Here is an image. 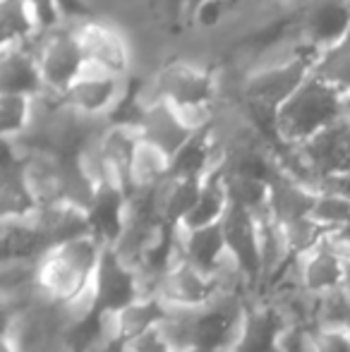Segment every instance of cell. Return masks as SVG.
<instances>
[{
	"label": "cell",
	"instance_id": "23",
	"mask_svg": "<svg viewBox=\"0 0 350 352\" xmlns=\"http://www.w3.org/2000/svg\"><path fill=\"white\" fill-rule=\"evenodd\" d=\"M223 180L233 206H240L254 216L269 211V180L250 175H228V173H223Z\"/></svg>",
	"mask_w": 350,
	"mask_h": 352
},
{
	"label": "cell",
	"instance_id": "17",
	"mask_svg": "<svg viewBox=\"0 0 350 352\" xmlns=\"http://www.w3.org/2000/svg\"><path fill=\"white\" fill-rule=\"evenodd\" d=\"M34 221H36V228L48 250L56 245H65L70 240H77V237L94 235L89 213L80 209V206L67 204V201H56V204L41 206L34 213Z\"/></svg>",
	"mask_w": 350,
	"mask_h": 352
},
{
	"label": "cell",
	"instance_id": "2",
	"mask_svg": "<svg viewBox=\"0 0 350 352\" xmlns=\"http://www.w3.org/2000/svg\"><path fill=\"white\" fill-rule=\"evenodd\" d=\"M106 250L96 235H85L65 245H56L39 259L36 285L46 300L63 305L77 297L91 283Z\"/></svg>",
	"mask_w": 350,
	"mask_h": 352
},
{
	"label": "cell",
	"instance_id": "20",
	"mask_svg": "<svg viewBox=\"0 0 350 352\" xmlns=\"http://www.w3.org/2000/svg\"><path fill=\"white\" fill-rule=\"evenodd\" d=\"M3 261L12 259H41L48 252L34 216L29 218H3Z\"/></svg>",
	"mask_w": 350,
	"mask_h": 352
},
{
	"label": "cell",
	"instance_id": "15",
	"mask_svg": "<svg viewBox=\"0 0 350 352\" xmlns=\"http://www.w3.org/2000/svg\"><path fill=\"white\" fill-rule=\"evenodd\" d=\"M43 77L39 70L36 53L32 43H14L3 46L0 56V94H17V96L36 98L43 94Z\"/></svg>",
	"mask_w": 350,
	"mask_h": 352
},
{
	"label": "cell",
	"instance_id": "31",
	"mask_svg": "<svg viewBox=\"0 0 350 352\" xmlns=\"http://www.w3.org/2000/svg\"><path fill=\"white\" fill-rule=\"evenodd\" d=\"M322 190H331L336 192V195L346 197L350 201V173H343V175H336V177H329V180H324ZM319 190V192H322Z\"/></svg>",
	"mask_w": 350,
	"mask_h": 352
},
{
	"label": "cell",
	"instance_id": "19",
	"mask_svg": "<svg viewBox=\"0 0 350 352\" xmlns=\"http://www.w3.org/2000/svg\"><path fill=\"white\" fill-rule=\"evenodd\" d=\"M228 206L230 199H228V190H226L223 168H221V170L211 173L204 180V187H201V195L197 199L195 209L187 213V218L177 228H182V230H199V228L216 226V223L223 221Z\"/></svg>",
	"mask_w": 350,
	"mask_h": 352
},
{
	"label": "cell",
	"instance_id": "16",
	"mask_svg": "<svg viewBox=\"0 0 350 352\" xmlns=\"http://www.w3.org/2000/svg\"><path fill=\"white\" fill-rule=\"evenodd\" d=\"M317 195V190L281 173L274 163V173L269 177V213L276 223L285 226V223L307 218L312 213Z\"/></svg>",
	"mask_w": 350,
	"mask_h": 352
},
{
	"label": "cell",
	"instance_id": "21",
	"mask_svg": "<svg viewBox=\"0 0 350 352\" xmlns=\"http://www.w3.org/2000/svg\"><path fill=\"white\" fill-rule=\"evenodd\" d=\"M204 180H175L168 177L159 187V216L168 228H177L195 209Z\"/></svg>",
	"mask_w": 350,
	"mask_h": 352
},
{
	"label": "cell",
	"instance_id": "25",
	"mask_svg": "<svg viewBox=\"0 0 350 352\" xmlns=\"http://www.w3.org/2000/svg\"><path fill=\"white\" fill-rule=\"evenodd\" d=\"M309 218L327 232H336L350 221V201L331 190H322L314 199Z\"/></svg>",
	"mask_w": 350,
	"mask_h": 352
},
{
	"label": "cell",
	"instance_id": "26",
	"mask_svg": "<svg viewBox=\"0 0 350 352\" xmlns=\"http://www.w3.org/2000/svg\"><path fill=\"white\" fill-rule=\"evenodd\" d=\"M278 226H281V223H278ZM281 230H283V240H285L288 252L293 256L305 254V252L312 250L314 245H319V242H322V237L327 235V230H324V228H319L309 216L300 218V221H293V223H285V226H281Z\"/></svg>",
	"mask_w": 350,
	"mask_h": 352
},
{
	"label": "cell",
	"instance_id": "9",
	"mask_svg": "<svg viewBox=\"0 0 350 352\" xmlns=\"http://www.w3.org/2000/svg\"><path fill=\"white\" fill-rule=\"evenodd\" d=\"M350 32V0H305L300 14V43L324 56Z\"/></svg>",
	"mask_w": 350,
	"mask_h": 352
},
{
	"label": "cell",
	"instance_id": "13",
	"mask_svg": "<svg viewBox=\"0 0 350 352\" xmlns=\"http://www.w3.org/2000/svg\"><path fill=\"white\" fill-rule=\"evenodd\" d=\"M140 135L144 142L154 144L166 156L173 158L187 144V140L195 135V130H190V125L182 120L175 106H171L168 101L151 98V101H146V113L140 125Z\"/></svg>",
	"mask_w": 350,
	"mask_h": 352
},
{
	"label": "cell",
	"instance_id": "8",
	"mask_svg": "<svg viewBox=\"0 0 350 352\" xmlns=\"http://www.w3.org/2000/svg\"><path fill=\"white\" fill-rule=\"evenodd\" d=\"M154 98L168 101L175 108H209L214 106V74L190 63H173L154 79Z\"/></svg>",
	"mask_w": 350,
	"mask_h": 352
},
{
	"label": "cell",
	"instance_id": "18",
	"mask_svg": "<svg viewBox=\"0 0 350 352\" xmlns=\"http://www.w3.org/2000/svg\"><path fill=\"white\" fill-rule=\"evenodd\" d=\"M175 230L180 235L185 259L190 264H195L197 269H201L204 274H214L216 266L228 254V245H226L223 226L221 223L209 228H199V230H182V228H175Z\"/></svg>",
	"mask_w": 350,
	"mask_h": 352
},
{
	"label": "cell",
	"instance_id": "12",
	"mask_svg": "<svg viewBox=\"0 0 350 352\" xmlns=\"http://www.w3.org/2000/svg\"><path fill=\"white\" fill-rule=\"evenodd\" d=\"M223 235L228 252L248 274L254 285V295L262 285V259H259V232H257V216L240 206H228L223 221Z\"/></svg>",
	"mask_w": 350,
	"mask_h": 352
},
{
	"label": "cell",
	"instance_id": "10",
	"mask_svg": "<svg viewBox=\"0 0 350 352\" xmlns=\"http://www.w3.org/2000/svg\"><path fill=\"white\" fill-rule=\"evenodd\" d=\"M298 151L322 187L329 177L350 173V125L346 120H338L336 125L300 144Z\"/></svg>",
	"mask_w": 350,
	"mask_h": 352
},
{
	"label": "cell",
	"instance_id": "30",
	"mask_svg": "<svg viewBox=\"0 0 350 352\" xmlns=\"http://www.w3.org/2000/svg\"><path fill=\"white\" fill-rule=\"evenodd\" d=\"M58 8H61L63 22L77 24L89 19V8L85 0H58Z\"/></svg>",
	"mask_w": 350,
	"mask_h": 352
},
{
	"label": "cell",
	"instance_id": "5",
	"mask_svg": "<svg viewBox=\"0 0 350 352\" xmlns=\"http://www.w3.org/2000/svg\"><path fill=\"white\" fill-rule=\"evenodd\" d=\"M175 247H173V259L166 271L164 280L159 287V302L166 309L173 311H197L204 309L206 305L221 300L216 283L209 274L197 269L195 264L185 259V252L180 245V235L173 228Z\"/></svg>",
	"mask_w": 350,
	"mask_h": 352
},
{
	"label": "cell",
	"instance_id": "29",
	"mask_svg": "<svg viewBox=\"0 0 350 352\" xmlns=\"http://www.w3.org/2000/svg\"><path fill=\"white\" fill-rule=\"evenodd\" d=\"M125 352H173L171 345L166 343V338L161 336V331L156 329H149L146 333L137 336L135 340L125 345Z\"/></svg>",
	"mask_w": 350,
	"mask_h": 352
},
{
	"label": "cell",
	"instance_id": "14",
	"mask_svg": "<svg viewBox=\"0 0 350 352\" xmlns=\"http://www.w3.org/2000/svg\"><path fill=\"white\" fill-rule=\"evenodd\" d=\"M94 287L98 297V311H118L137 302V280L135 274L106 247L94 271Z\"/></svg>",
	"mask_w": 350,
	"mask_h": 352
},
{
	"label": "cell",
	"instance_id": "24",
	"mask_svg": "<svg viewBox=\"0 0 350 352\" xmlns=\"http://www.w3.org/2000/svg\"><path fill=\"white\" fill-rule=\"evenodd\" d=\"M34 118V98L17 94H0V122H3V140L17 142L27 135Z\"/></svg>",
	"mask_w": 350,
	"mask_h": 352
},
{
	"label": "cell",
	"instance_id": "33",
	"mask_svg": "<svg viewBox=\"0 0 350 352\" xmlns=\"http://www.w3.org/2000/svg\"><path fill=\"white\" fill-rule=\"evenodd\" d=\"M343 120L350 125V91H343Z\"/></svg>",
	"mask_w": 350,
	"mask_h": 352
},
{
	"label": "cell",
	"instance_id": "7",
	"mask_svg": "<svg viewBox=\"0 0 350 352\" xmlns=\"http://www.w3.org/2000/svg\"><path fill=\"white\" fill-rule=\"evenodd\" d=\"M125 91H127L125 77L85 63V67L77 74V79L63 94V101L89 118L108 120L111 113L116 111V106L122 101Z\"/></svg>",
	"mask_w": 350,
	"mask_h": 352
},
{
	"label": "cell",
	"instance_id": "28",
	"mask_svg": "<svg viewBox=\"0 0 350 352\" xmlns=\"http://www.w3.org/2000/svg\"><path fill=\"white\" fill-rule=\"evenodd\" d=\"M29 10H32L36 27L41 34H48L63 24V14L58 8V0H27Z\"/></svg>",
	"mask_w": 350,
	"mask_h": 352
},
{
	"label": "cell",
	"instance_id": "32",
	"mask_svg": "<svg viewBox=\"0 0 350 352\" xmlns=\"http://www.w3.org/2000/svg\"><path fill=\"white\" fill-rule=\"evenodd\" d=\"M333 235H336V237H338V240H341V242H343V245H346V247H348V250H350V221L346 223V226H343V228H341V230H336V232H333Z\"/></svg>",
	"mask_w": 350,
	"mask_h": 352
},
{
	"label": "cell",
	"instance_id": "3",
	"mask_svg": "<svg viewBox=\"0 0 350 352\" xmlns=\"http://www.w3.org/2000/svg\"><path fill=\"white\" fill-rule=\"evenodd\" d=\"M319 53L312 48L298 43L293 56L285 60L271 63V65L254 70L245 79V98H248V108L252 111H266V113H278V108L303 87L305 79L312 74V70L319 63Z\"/></svg>",
	"mask_w": 350,
	"mask_h": 352
},
{
	"label": "cell",
	"instance_id": "4",
	"mask_svg": "<svg viewBox=\"0 0 350 352\" xmlns=\"http://www.w3.org/2000/svg\"><path fill=\"white\" fill-rule=\"evenodd\" d=\"M29 43L36 53L43 89L63 96L85 67V53H82L75 24L63 22L58 29L48 34H39Z\"/></svg>",
	"mask_w": 350,
	"mask_h": 352
},
{
	"label": "cell",
	"instance_id": "27",
	"mask_svg": "<svg viewBox=\"0 0 350 352\" xmlns=\"http://www.w3.org/2000/svg\"><path fill=\"white\" fill-rule=\"evenodd\" d=\"M314 350L317 352H350V329H314L312 331Z\"/></svg>",
	"mask_w": 350,
	"mask_h": 352
},
{
	"label": "cell",
	"instance_id": "6",
	"mask_svg": "<svg viewBox=\"0 0 350 352\" xmlns=\"http://www.w3.org/2000/svg\"><path fill=\"white\" fill-rule=\"evenodd\" d=\"M350 250L333 232H327L319 245L295 256L298 283L307 295L322 297L333 290H341L346 283V264Z\"/></svg>",
	"mask_w": 350,
	"mask_h": 352
},
{
	"label": "cell",
	"instance_id": "22",
	"mask_svg": "<svg viewBox=\"0 0 350 352\" xmlns=\"http://www.w3.org/2000/svg\"><path fill=\"white\" fill-rule=\"evenodd\" d=\"M0 32L3 46L29 43L41 34L27 0H0Z\"/></svg>",
	"mask_w": 350,
	"mask_h": 352
},
{
	"label": "cell",
	"instance_id": "34",
	"mask_svg": "<svg viewBox=\"0 0 350 352\" xmlns=\"http://www.w3.org/2000/svg\"><path fill=\"white\" fill-rule=\"evenodd\" d=\"M343 287L350 292V259H348V264H346V283H343Z\"/></svg>",
	"mask_w": 350,
	"mask_h": 352
},
{
	"label": "cell",
	"instance_id": "1",
	"mask_svg": "<svg viewBox=\"0 0 350 352\" xmlns=\"http://www.w3.org/2000/svg\"><path fill=\"white\" fill-rule=\"evenodd\" d=\"M338 120H343V91L312 72L303 87L278 108L276 135L281 144L300 146Z\"/></svg>",
	"mask_w": 350,
	"mask_h": 352
},
{
	"label": "cell",
	"instance_id": "11",
	"mask_svg": "<svg viewBox=\"0 0 350 352\" xmlns=\"http://www.w3.org/2000/svg\"><path fill=\"white\" fill-rule=\"evenodd\" d=\"M77 38H80L82 53H85V63L89 65L103 67V70L127 77L130 70V51H127L125 38L120 32L103 22H94V19H85V22L75 24Z\"/></svg>",
	"mask_w": 350,
	"mask_h": 352
}]
</instances>
